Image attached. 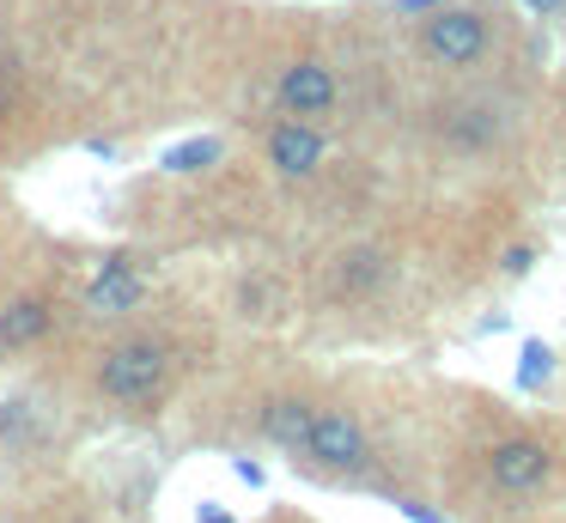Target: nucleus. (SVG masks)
<instances>
[{"label":"nucleus","instance_id":"f257e3e1","mask_svg":"<svg viewBox=\"0 0 566 523\" xmlns=\"http://www.w3.org/2000/svg\"><path fill=\"white\" fill-rule=\"evenodd\" d=\"M171 372H177V347L165 335H123L98 359V389L111 401H123V408H140V401L165 396Z\"/></svg>","mask_w":566,"mask_h":523},{"label":"nucleus","instance_id":"f03ea898","mask_svg":"<svg viewBox=\"0 0 566 523\" xmlns=\"http://www.w3.org/2000/svg\"><path fill=\"white\" fill-rule=\"evenodd\" d=\"M493 43V24L481 19L475 7H439L420 31V49H427L439 67H475Z\"/></svg>","mask_w":566,"mask_h":523},{"label":"nucleus","instance_id":"7ed1b4c3","mask_svg":"<svg viewBox=\"0 0 566 523\" xmlns=\"http://www.w3.org/2000/svg\"><path fill=\"white\" fill-rule=\"evenodd\" d=\"M305 457L323 462V469H335V474H354V469L371 462V438H366V426H359L347 408H323L317 426H311Z\"/></svg>","mask_w":566,"mask_h":523},{"label":"nucleus","instance_id":"20e7f679","mask_svg":"<svg viewBox=\"0 0 566 523\" xmlns=\"http://www.w3.org/2000/svg\"><path fill=\"white\" fill-rule=\"evenodd\" d=\"M432 116H439V134L457 146V153H488V146L505 134L500 97H451V104H439Z\"/></svg>","mask_w":566,"mask_h":523},{"label":"nucleus","instance_id":"39448f33","mask_svg":"<svg viewBox=\"0 0 566 523\" xmlns=\"http://www.w3.org/2000/svg\"><path fill=\"white\" fill-rule=\"evenodd\" d=\"M554 457L548 444H536V438H500V444L488 450V474L500 493H536L542 481H548Z\"/></svg>","mask_w":566,"mask_h":523},{"label":"nucleus","instance_id":"423d86ee","mask_svg":"<svg viewBox=\"0 0 566 523\" xmlns=\"http://www.w3.org/2000/svg\"><path fill=\"white\" fill-rule=\"evenodd\" d=\"M274 104L293 109V116H323V109L335 104V73H329V61H317V55L293 61V67L281 73V85H274Z\"/></svg>","mask_w":566,"mask_h":523},{"label":"nucleus","instance_id":"0eeeda50","mask_svg":"<svg viewBox=\"0 0 566 523\" xmlns=\"http://www.w3.org/2000/svg\"><path fill=\"white\" fill-rule=\"evenodd\" d=\"M262 153H269V165L281 170V177H311V170L323 165V153H329V140H323L317 128H305V122H281V128H269Z\"/></svg>","mask_w":566,"mask_h":523},{"label":"nucleus","instance_id":"6e6552de","mask_svg":"<svg viewBox=\"0 0 566 523\" xmlns=\"http://www.w3.org/2000/svg\"><path fill=\"white\" fill-rule=\"evenodd\" d=\"M317 414H323V408H317V401H305V396H274L269 408H262V438H269V444H281V450H298V457H305Z\"/></svg>","mask_w":566,"mask_h":523},{"label":"nucleus","instance_id":"1a4fd4ad","mask_svg":"<svg viewBox=\"0 0 566 523\" xmlns=\"http://www.w3.org/2000/svg\"><path fill=\"white\" fill-rule=\"evenodd\" d=\"M86 304H92L98 316L135 311V304H140V274H135V262H128V255H111V262L98 268V280L86 286Z\"/></svg>","mask_w":566,"mask_h":523},{"label":"nucleus","instance_id":"9d476101","mask_svg":"<svg viewBox=\"0 0 566 523\" xmlns=\"http://www.w3.org/2000/svg\"><path fill=\"white\" fill-rule=\"evenodd\" d=\"M50 323H55V311L43 292H25V299L0 304V347H31V341L50 335Z\"/></svg>","mask_w":566,"mask_h":523},{"label":"nucleus","instance_id":"9b49d317","mask_svg":"<svg viewBox=\"0 0 566 523\" xmlns=\"http://www.w3.org/2000/svg\"><path fill=\"white\" fill-rule=\"evenodd\" d=\"M384 280H390V262H384V250H371V243H359V250L342 255V268H335V286L347 292V299H366V292H378Z\"/></svg>","mask_w":566,"mask_h":523},{"label":"nucleus","instance_id":"f8f14e48","mask_svg":"<svg viewBox=\"0 0 566 523\" xmlns=\"http://www.w3.org/2000/svg\"><path fill=\"white\" fill-rule=\"evenodd\" d=\"M220 153H226V146L213 140V134H208V140H184V146H171V153H165V170H208Z\"/></svg>","mask_w":566,"mask_h":523},{"label":"nucleus","instance_id":"ddd939ff","mask_svg":"<svg viewBox=\"0 0 566 523\" xmlns=\"http://www.w3.org/2000/svg\"><path fill=\"white\" fill-rule=\"evenodd\" d=\"M524 359H530V365H524V377H542V372H548V347H530Z\"/></svg>","mask_w":566,"mask_h":523},{"label":"nucleus","instance_id":"4468645a","mask_svg":"<svg viewBox=\"0 0 566 523\" xmlns=\"http://www.w3.org/2000/svg\"><path fill=\"white\" fill-rule=\"evenodd\" d=\"M530 7H554V0H530Z\"/></svg>","mask_w":566,"mask_h":523},{"label":"nucleus","instance_id":"2eb2a0df","mask_svg":"<svg viewBox=\"0 0 566 523\" xmlns=\"http://www.w3.org/2000/svg\"><path fill=\"white\" fill-rule=\"evenodd\" d=\"M208 523H220V517H208ZM226 523H232V517H226Z\"/></svg>","mask_w":566,"mask_h":523}]
</instances>
